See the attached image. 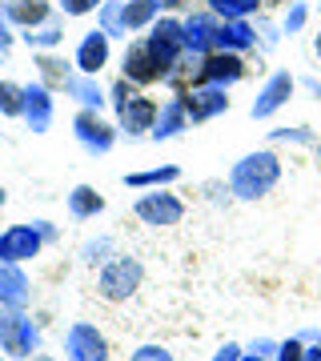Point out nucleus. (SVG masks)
Masks as SVG:
<instances>
[{
    "label": "nucleus",
    "instance_id": "nucleus-34",
    "mask_svg": "<svg viewBox=\"0 0 321 361\" xmlns=\"http://www.w3.org/2000/svg\"><path fill=\"white\" fill-rule=\"evenodd\" d=\"M277 361H305V341L301 337H289L277 345Z\"/></svg>",
    "mask_w": 321,
    "mask_h": 361
},
{
    "label": "nucleus",
    "instance_id": "nucleus-6",
    "mask_svg": "<svg viewBox=\"0 0 321 361\" xmlns=\"http://www.w3.org/2000/svg\"><path fill=\"white\" fill-rule=\"evenodd\" d=\"M133 217L149 225V229H173L185 221V201L169 189H145L137 201H133Z\"/></svg>",
    "mask_w": 321,
    "mask_h": 361
},
{
    "label": "nucleus",
    "instance_id": "nucleus-39",
    "mask_svg": "<svg viewBox=\"0 0 321 361\" xmlns=\"http://www.w3.org/2000/svg\"><path fill=\"white\" fill-rule=\"evenodd\" d=\"M185 0H161V8H181Z\"/></svg>",
    "mask_w": 321,
    "mask_h": 361
},
{
    "label": "nucleus",
    "instance_id": "nucleus-29",
    "mask_svg": "<svg viewBox=\"0 0 321 361\" xmlns=\"http://www.w3.org/2000/svg\"><path fill=\"white\" fill-rule=\"evenodd\" d=\"M261 0H205V8L221 20H249Z\"/></svg>",
    "mask_w": 321,
    "mask_h": 361
},
{
    "label": "nucleus",
    "instance_id": "nucleus-41",
    "mask_svg": "<svg viewBox=\"0 0 321 361\" xmlns=\"http://www.w3.org/2000/svg\"><path fill=\"white\" fill-rule=\"evenodd\" d=\"M8 205V189H4V185H0V209Z\"/></svg>",
    "mask_w": 321,
    "mask_h": 361
},
{
    "label": "nucleus",
    "instance_id": "nucleus-5",
    "mask_svg": "<svg viewBox=\"0 0 321 361\" xmlns=\"http://www.w3.org/2000/svg\"><path fill=\"white\" fill-rule=\"evenodd\" d=\"M73 137H77V145L89 157H104V153H113L121 129H116V121H109L101 109H77V116H73Z\"/></svg>",
    "mask_w": 321,
    "mask_h": 361
},
{
    "label": "nucleus",
    "instance_id": "nucleus-21",
    "mask_svg": "<svg viewBox=\"0 0 321 361\" xmlns=\"http://www.w3.org/2000/svg\"><path fill=\"white\" fill-rule=\"evenodd\" d=\"M257 44V32L249 20H221L217 25V49L225 52H249Z\"/></svg>",
    "mask_w": 321,
    "mask_h": 361
},
{
    "label": "nucleus",
    "instance_id": "nucleus-35",
    "mask_svg": "<svg viewBox=\"0 0 321 361\" xmlns=\"http://www.w3.org/2000/svg\"><path fill=\"white\" fill-rule=\"evenodd\" d=\"M305 20H309V8H305V4H293V8L285 13V32H289V37H293V32H301V25H305Z\"/></svg>",
    "mask_w": 321,
    "mask_h": 361
},
{
    "label": "nucleus",
    "instance_id": "nucleus-20",
    "mask_svg": "<svg viewBox=\"0 0 321 361\" xmlns=\"http://www.w3.org/2000/svg\"><path fill=\"white\" fill-rule=\"evenodd\" d=\"M104 193L101 189H92V185H77L73 193H68V217L73 221H97L104 213Z\"/></svg>",
    "mask_w": 321,
    "mask_h": 361
},
{
    "label": "nucleus",
    "instance_id": "nucleus-2",
    "mask_svg": "<svg viewBox=\"0 0 321 361\" xmlns=\"http://www.w3.org/2000/svg\"><path fill=\"white\" fill-rule=\"evenodd\" d=\"M61 241V229L52 221H20V225H4L0 229V261L28 265L37 261L49 245Z\"/></svg>",
    "mask_w": 321,
    "mask_h": 361
},
{
    "label": "nucleus",
    "instance_id": "nucleus-28",
    "mask_svg": "<svg viewBox=\"0 0 321 361\" xmlns=\"http://www.w3.org/2000/svg\"><path fill=\"white\" fill-rule=\"evenodd\" d=\"M116 253H121V249H116V241L113 237H92V241H85V245H80V265H89V269H101L104 261L109 257H116Z\"/></svg>",
    "mask_w": 321,
    "mask_h": 361
},
{
    "label": "nucleus",
    "instance_id": "nucleus-18",
    "mask_svg": "<svg viewBox=\"0 0 321 361\" xmlns=\"http://www.w3.org/2000/svg\"><path fill=\"white\" fill-rule=\"evenodd\" d=\"M217 25H221V16H213L209 8L185 16V40H189V52H197V56L217 52Z\"/></svg>",
    "mask_w": 321,
    "mask_h": 361
},
{
    "label": "nucleus",
    "instance_id": "nucleus-36",
    "mask_svg": "<svg viewBox=\"0 0 321 361\" xmlns=\"http://www.w3.org/2000/svg\"><path fill=\"white\" fill-rule=\"evenodd\" d=\"M16 37H20V32H13V25H8V16H0V61H4L8 52H13Z\"/></svg>",
    "mask_w": 321,
    "mask_h": 361
},
{
    "label": "nucleus",
    "instance_id": "nucleus-10",
    "mask_svg": "<svg viewBox=\"0 0 321 361\" xmlns=\"http://www.w3.org/2000/svg\"><path fill=\"white\" fill-rule=\"evenodd\" d=\"M73 65H77V73H85V77H101L104 68L113 65V37L101 32V28H89V32L80 37L77 52H73Z\"/></svg>",
    "mask_w": 321,
    "mask_h": 361
},
{
    "label": "nucleus",
    "instance_id": "nucleus-25",
    "mask_svg": "<svg viewBox=\"0 0 321 361\" xmlns=\"http://www.w3.org/2000/svg\"><path fill=\"white\" fill-rule=\"evenodd\" d=\"M20 40H25V44H28L32 52H49V49H56V44L64 40V16H52L49 25L20 32Z\"/></svg>",
    "mask_w": 321,
    "mask_h": 361
},
{
    "label": "nucleus",
    "instance_id": "nucleus-27",
    "mask_svg": "<svg viewBox=\"0 0 321 361\" xmlns=\"http://www.w3.org/2000/svg\"><path fill=\"white\" fill-rule=\"evenodd\" d=\"M0 116L4 121H25V85L0 77Z\"/></svg>",
    "mask_w": 321,
    "mask_h": 361
},
{
    "label": "nucleus",
    "instance_id": "nucleus-22",
    "mask_svg": "<svg viewBox=\"0 0 321 361\" xmlns=\"http://www.w3.org/2000/svg\"><path fill=\"white\" fill-rule=\"evenodd\" d=\"M173 180H181V169L177 165H157V169H141V173H125L121 185L125 189H169Z\"/></svg>",
    "mask_w": 321,
    "mask_h": 361
},
{
    "label": "nucleus",
    "instance_id": "nucleus-26",
    "mask_svg": "<svg viewBox=\"0 0 321 361\" xmlns=\"http://www.w3.org/2000/svg\"><path fill=\"white\" fill-rule=\"evenodd\" d=\"M97 28L109 32V37H125L128 40V25H125V0H104L97 8Z\"/></svg>",
    "mask_w": 321,
    "mask_h": 361
},
{
    "label": "nucleus",
    "instance_id": "nucleus-37",
    "mask_svg": "<svg viewBox=\"0 0 321 361\" xmlns=\"http://www.w3.org/2000/svg\"><path fill=\"white\" fill-rule=\"evenodd\" d=\"M241 357H245L241 345H233V341H229V345H221L217 353H213V361H241Z\"/></svg>",
    "mask_w": 321,
    "mask_h": 361
},
{
    "label": "nucleus",
    "instance_id": "nucleus-31",
    "mask_svg": "<svg viewBox=\"0 0 321 361\" xmlns=\"http://www.w3.org/2000/svg\"><path fill=\"white\" fill-rule=\"evenodd\" d=\"M128 361H177V357H173V349L153 345V341H149V345H137V349H133V353H128Z\"/></svg>",
    "mask_w": 321,
    "mask_h": 361
},
{
    "label": "nucleus",
    "instance_id": "nucleus-44",
    "mask_svg": "<svg viewBox=\"0 0 321 361\" xmlns=\"http://www.w3.org/2000/svg\"><path fill=\"white\" fill-rule=\"evenodd\" d=\"M32 361H56V357H49V353H37V357H32Z\"/></svg>",
    "mask_w": 321,
    "mask_h": 361
},
{
    "label": "nucleus",
    "instance_id": "nucleus-17",
    "mask_svg": "<svg viewBox=\"0 0 321 361\" xmlns=\"http://www.w3.org/2000/svg\"><path fill=\"white\" fill-rule=\"evenodd\" d=\"M4 16L16 32H28V28L49 25L52 16V0H4Z\"/></svg>",
    "mask_w": 321,
    "mask_h": 361
},
{
    "label": "nucleus",
    "instance_id": "nucleus-45",
    "mask_svg": "<svg viewBox=\"0 0 321 361\" xmlns=\"http://www.w3.org/2000/svg\"><path fill=\"white\" fill-rule=\"evenodd\" d=\"M0 361H8V357H4V353H0Z\"/></svg>",
    "mask_w": 321,
    "mask_h": 361
},
{
    "label": "nucleus",
    "instance_id": "nucleus-19",
    "mask_svg": "<svg viewBox=\"0 0 321 361\" xmlns=\"http://www.w3.org/2000/svg\"><path fill=\"white\" fill-rule=\"evenodd\" d=\"M193 121L189 113H185V104H181V97L173 92L169 101H161V113H157V129H153V141H173V137H181V133L189 129Z\"/></svg>",
    "mask_w": 321,
    "mask_h": 361
},
{
    "label": "nucleus",
    "instance_id": "nucleus-13",
    "mask_svg": "<svg viewBox=\"0 0 321 361\" xmlns=\"http://www.w3.org/2000/svg\"><path fill=\"white\" fill-rule=\"evenodd\" d=\"M32 277H28L25 265H13V261H0V305L4 310H28L32 305Z\"/></svg>",
    "mask_w": 321,
    "mask_h": 361
},
{
    "label": "nucleus",
    "instance_id": "nucleus-15",
    "mask_svg": "<svg viewBox=\"0 0 321 361\" xmlns=\"http://www.w3.org/2000/svg\"><path fill=\"white\" fill-rule=\"evenodd\" d=\"M32 65H37V80H40V85H49L52 92H64V89H68V80L77 77V65H73L68 56H61L56 49L32 52Z\"/></svg>",
    "mask_w": 321,
    "mask_h": 361
},
{
    "label": "nucleus",
    "instance_id": "nucleus-33",
    "mask_svg": "<svg viewBox=\"0 0 321 361\" xmlns=\"http://www.w3.org/2000/svg\"><path fill=\"white\" fill-rule=\"evenodd\" d=\"M273 141H289V145H313V129L297 125V129H273L269 133Z\"/></svg>",
    "mask_w": 321,
    "mask_h": 361
},
{
    "label": "nucleus",
    "instance_id": "nucleus-24",
    "mask_svg": "<svg viewBox=\"0 0 321 361\" xmlns=\"http://www.w3.org/2000/svg\"><path fill=\"white\" fill-rule=\"evenodd\" d=\"M157 20H161V0H125L128 32H149Z\"/></svg>",
    "mask_w": 321,
    "mask_h": 361
},
{
    "label": "nucleus",
    "instance_id": "nucleus-14",
    "mask_svg": "<svg viewBox=\"0 0 321 361\" xmlns=\"http://www.w3.org/2000/svg\"><path fill=\"white\" fill-rule=\"evenodd\" d=\"M52 121H56V92L40 80L25 85V125L32 133H49Z\"/></svg>",
    "mask_w": 321,
    "mask_h": 361
},
{
    "label": "nucleus",
    "instance_id": "nucleus-7",
    "mask_svg": "<svg viewBox=\"0 0 321 361\" xmlns=\"http://www.w3.org/2000/svg\"><path fill=\"white\" fill-rule=\"evenodd\" d=\"M121 77L133 80L137 89L145 85H157V80L169 77V68L157 61V52L149 49V40L137 37V40H125V52H121Z\"/></svg>",
    "mask_w": 321,
    "mask_h": 361
},
{
    "label": "nucleus",
    "instance_id": "nucleus-32",
    "mask_svg": "<svg viewBox=\"0 0 321 361\" xmlns=\"http://www.w3.org/2000/svg\"><path fill=\"white\" fill-rule=\"evenodd\" d=\"M104 0H56V8H61V16H89L97 13Z\"/></svg>",
    "mask_w": 321,
    "mask_h": 361
},
{
    "label": "nucleus",
    "instance_id": "nucleus-11",
    "mask_svg": "<svg viewBox=\"0 0 321 361\" xmlns=\"http://www.w3.org/2000/svg\"><path fill=\"white\" fill-rule=\"evenodd\" d=\"M177 97H181L193 125H205V121H213V116H221L229 109V92L221 89V85H193V89L177 92Z\"/></svg>",
    "mask_w": 321,
    "mask_h": 361
},
{
    "label": "nucleus",
    "instance_id": "nucleus-43",
    "mask_svg": "<svg viewBox=\"0 0 321 361\" xmlns=\"http://www.w3.org/2000/svg\"><path fill=\"white\" fill-rule=\"evenodd\" d=\"M313 157H317V169H321V141L313 145Z\"/></svg>",
    "mask_w": 321,
    "mask_h": 361
},
{
    "label": "nucleus",
    "instance_id": "nucleus-38",
    "mask_svg": "<svg viewBox=\"0 0 321 361\" xmlns=\"http://www.w3.org/2000/svg\"><path fill=\"white\" fill-rule=\"evenodd\" d=\"M305 361H321V345H305Z\"/></svg>",
    "mask_w": 321,
    "mask_h": 361
},
{
    "label": "nucleus",
    "instance_id": "nucleus-46",
    "mask_svg": "<svg viewBox=\"0 0 321 361\" xmlns=\"http://www.w3.org/2000/svg\"><path fill=\"white\" fill-rule=\"evenodd\" d=\"M317 13H321V4H317Z\"/></svg>",
    "mask_w": 321,
    "mask_h": 361
},
{
    "label": "nucleus",
    "instance_id": "nucleus-16",
    "mask_svg": "<svg viewBox=\"0 0 321 361\" xmlns=\"http://www.w3.org/2000/svg\"><path fill=\"white\" fill-rule=\"evenodd\" d=\"M293 89H297V80L289 77L285 68H281V73H273V77L265 80V89L257 92V101H253V109H249V113H253L257 121H265V116H273L285 101H289V97H293Z\"/></svg>",
    "mask_w": 321,
    "mask_h": 361
},
{
    "label": "nucleus",
    "instance_id": "nucleus-42",
    "mask_svg": "<svg viewBox=\"0 0 321 361\" xmlns=\"http://www.w3.org/2000/svg\"><path fill=\"white\" fill-rule=\"evenodd\" d=\"M241 361H269V357H261V353H245Z\"/></svg>",
    "mask_w": 321,
    "mask_h": 361
},
{
    "label": "nucleus",
    "instance_id": "nucleus-1",
    "mask_svg": "<svg viewBox=\"0 0 321 361\" xmlns=\"http://www.w3.org/2000/svg\"><path fill=\"white\" fill-rule=\"evenodd\" d=\"M277 180H281V157L273 149H257L229 169V193L237 201H261L265 193H273Z\"/></svg>",
    "mask_w": 321,
    "mask_h": 361
},
{
    "label": "nucleus",
    "instance_id": "nucleus-30",
    "mask_svg": "<svg viewBox=\"0 0 321 361\" xmlns=\"http://www.w3.org/2000/svg\"><path fill=\"white\" fill-rule=\"evenodd\" d=\"M137 92H141V89H137V85H133V80L116 77L113 85H109V109H113V113H116V109H125V104L133 101V97H137Z\"/></svg>",
    "mask_w": 321,
    "mask_h": 361
},
{
    "label": "nucleus",
    "instance_id": "nucleus-3",
    "mask_svg": "<svg viewBox=\"0 0 321 361\" xmlns=\"http://www.w3.org/2000/svg\"><path fill=\"white\" fill-rule=\"evenodd\" d=\"M145 285V265L133 253H116L109 257L97 269V297H101L104 305H125L133 297L141 293Z\"/></svg>",
    "mask_w": 321,
    "mask_h": 361
},
{
    "label": "nucleus",
    "instance_id": "nucleus-8",
    "mask_svg": "<svg viewBox=\"0 0 321 361\" xmlns=\"http://www.w3.org/2000/svg\"><path fill=\"white\" fill-rule=\"evenodd\" d=\"M64 361H109L113 349H109V337L101 334V325L92 322H73L64 329V345H61Z\"/></svg>",
    "mask_w": 321,
    "mask_h": 361
},
{
    "label": "nucleus",
    "instance_id": "nucleus-4",
    "mask_svg": "<svg viewBox=\"0 0 321 361\" xmlns=\"http://www.w3.org/2000/svg\"><path fill=\"white\" fill-rule=\"evenodd\" d=\"M0 353L8 361H32L40 353V322L28 310L0 305Z\"/></svg>",
    "mask_w": 321,
    "mask_h": 361
},
{
    "label": "nucleus",
    "instance_id": "nucleus-9",
    "mask_svg": "<svg viewBox=\"0 0 321 361\" xmlns=\"http://www.w3.org/2000/svg\"><path fill=\"white\" fill-rule=\"evenodd\" d=\"M145 40H149V49L157 52V61L173 73V68L181 65V56L189 52V40H185V20H177V16H161L149 32H145Z\"/></svg>",
    "mask_w": 321,
    "mask_h": 361
},
{
    "label": "nucleus",
    "instance_id": "nucleus-40",
    "mask_svg": "<svg viewBox=\"0 0 321 361\" xmlns=\"http://www.w3.org/2000/svg\"><path fill=\"white\" fill-rule=\"evenodd\" d=\"M313 52H317V61H321V32H313Z\"/></svg>",
    "mask_w": 321,
    "mask_h": 361
},
{
    "label": "nucleus",
    "instance_id": "nucleus-12",
    "mask_svg": "<svg viewBox=\"0 0 321 361\" xmlns=\"http://www.w3.org/2000/svg\"><path fill=\"white\" fill-rule=\"evenodd\" d=\"M157 113H161V104H157L153 97L137 92V97L125 104V109H116V129L125 133V137H153Z\"/></svg>",
    "mask_w": 321,
    "mask_h": 361
},
{
    "label": "nucleus",
    "instance_id": "nucleus-23",
    "mask_svg": "<svg viewBox=\"0 0 321 361\" xmlns=\"http://www.w3.org/2000/svg\"><path fill=\"white\" fill-rule=\"evenodd\" d=\"M64 97H73L80 109H101V113H104V104H109V89H101L97 77H85V73H77V77L68 80Z\"/></svg>",
    "mask_w": 321,
    "mask_h": 361
}]
</instances>
